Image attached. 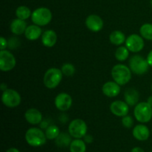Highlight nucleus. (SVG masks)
Listing matches in <instances>:
<instances>
[{
	"label": "nucleus",
	"mask_w": 152,
	"mask_h": 152,
	"mask_svg": "<svg viewBox=\"0 0 152 152\" xmlns=\"http://www.w3.org/2000/svg\"><path fill=\"white\" fill-rule=\"evenodd\" d=\"M151 6H152V0H151Z\"/></svg>",
	"instance_id": "39"
},
{
	"label": "nucleus",
	"mask_w": 152,
	"mask_h": 152,
	"mask_svg": "<svg viewBox=\"0 0 152 152\" xmlns=\"http://www.w3.org/2000/svg\"><path fill=\"white\" fill-rule=\"evenodd\" d=\"M111 112L117 117H123L128 115L129 112V105L124 101L117 100L110 105Z\"/></svg>",
	"instance_id": "12"
},
{
	"label": "nucleus",
	"mask_w": 152,
	"mask_h": 152,
	"mask_svg": "<svg viewBox=\"0 0 152 152\" xmlns=\"http://www.w3.org/2000/svg\"><path fill=\"white\" fill-rule=\"evenodd\" d=\"M16 61L11 52L7 50L0 51V70L3 72H8L16 66Z\"/></svg>",
	"instance_id": "9"
},
{
	"label": "nucleus",
	"mask_w": 152,
	"mask_h": 152,
	"mask_svg": "<svg viewBox=\"0 0 152 152\" xmlns=\"http://www.w3.org/2000/svg\"><path fill=\"white\" fill-rule=\"evenodd\" d=\"M70 151L71 152H86V142L81 139H75L72 140L70 145Z\"/></svg>",
	"instance_id": "23"
},
{
	"label": "nucleus",
	"mask_w": 152,
	"mask_h": 152,
	"mask_svg": "<svg viewBox=\"0 0 152 152\" xmlns=\"http://www.w3.org/2000/svg\"><path fill=\"white\" fill-rule=\"evenodd\" d=\"M45 135L48 140H55L60 134L59 129L56 125H50L45 129Z\"/></svg>",
	"instance_id": "27"
},
{
	"label": "nucleus",
	"mask_w": 152,
	"mask_h": 152,
	"mask_svg": "<svg viewBox=\"0 0 152 152\" xmlns=\"http://www.w3.org/2000/svg\"><path fill=\"white\" fill-rule=\"evenodd\" d=\"M21 96L13 89H7L3 91L1 95V102L6 107L10 108H16L21 103Z\"/></svg>",
	"instance_id": "8"
},
{
	"label": "nucleus",
	"mask_w": 152,
	"mask_h": 152,
	"mask_svg": "<svg viewBox=\"0 0 152 152\" xmlns=\"http://www.w3.org/2000/svg\"><path fill=\"white\" fill-rule=\"evenodd\" d=\"M126 47L129 51L133 53H137L143 49L145 43L143 38L137 34H132L126 40Z\"/></svg>",
	"instance_id": "10"
},
{
	"label": "nucleus",
	"mask_w": 152,
	"mask_h": 152,
	"mask_svg": "<svg viewBox=\"0 0 152 152\" xmlns=\"http://www.w3.org/2000/svg\"><path fill=\"white\" fill-rule=\"evenodd\" d=\"M110 42L115 45H121L126 42V35L123 32L120 31H114L110 34Z\"/></svg>",
	"instance_id": "21"
},
{
	"label": "nucleus",
	"mask_w": 152,
	"mask_h": 152,
	"mask_svg": "<svg viewBox=\"0 0 152 152\" xmlns=\"http://www.w3.org/2000/svg\"><path fill=\"white\" fill-rule=\"evenodd\" d=\"M151 152H152V151H151Z\"/></svg>",
	"instance_id": "42"
},
{
	"label": "nucleus",
	"mask_w": 152,
	"mask_h": 152,
	"mask_svg": "<svg viewBox=\"0 0 152 152\" xmlns=\"http://www.w3.org/2000/svg\"><path fill=\"white\" fill-rule=\"evenodd\" d=\"M140 34L145 39L152 41V24H143L140 28Z\"/></svg>",
	"instance_id": "24"
},
{
	"label": "nucleus",
	"mask_w": 152,
	"mask_h": 152,
	"mask_svg": "<svg viewBox=\"0 0 152 152\" xmlns=\"http://www.w3.org/2000/svg\"><path fill=\"white\" fill-rule=\"evenodd\" d=\"M72 102L73 100L71 95L64 92L59 94L54 100L55 106L61 111H68L72 105Z\"/></svg>",
	"instance_id": "11"
},
{
	"label": "nucleus",
	"mask_w": 152,
	"mask_h": 152,
	"mask_svg": "<svg viewBox=\"0 0 152 152\" xmlns=\"http://www.w3.org/2000/svg\"><path fill=\"white\" fill-rule=\"evenodd\" d=\"M27 28V24L25 20L20 19H15L11 22L10 25V31L15 35H22L25 34Z\"/></svg>",
	"instance_id": "20"
},
{
	"label": "nucleus",
	"mask_w": 152,
	"mask_h": 152,
	"mask_svg": "<svg viewBox=\"0 0 152 152\" xmlns=\"http://www.w3.org/2000/svg\"><path fill=\"white\" fill-rule=\"evenodd\" d=\"M48 126V123H47V122L45 121H42L41 123H40V127H41L42 129H46Z\"/></svg>",
	"instance_id": "34"
},
{
	"label": "nucleus",
	"mask_w": 152,
	"mask_h": 152,
	"mask_svg": "<svg viewBox=\"0 0 152 152\" xmlns=\"http://www.w3.org/2000/svg\"><path fill=\"white\" fill-rule=\"evenodd\" d=\"M102 91L104 95L108 97H115L120 94V86L116 82H107L102 86Z\"/></svg>",
	"instance_id": "14"
},
{
	"label": "nucleus",
	"mask_w": 152,
	"mask_h": 152,
	"mask_svg": "<svg viewBox=\"0 0 152 152\" xmlns=\"http://www.w3.org/2000/svg\"><path fill=\"white\" fill-rule=\"evenodd\" d=\"M147 102L152 107V96H150L147 99Z\"/></svg>",
	"instance_id": "38"
},
{
	"label": "nucleus",
	"mask_w": 152,
	"mask_h": 152,
	"mask_svg": "<svg viewBox=\"0 0 152 152\" xmlns=\"http://www.w3.org/2000/svg\"><path fill=\"white\" fill-rule=\"evenodd\" d=\"M83 138H84V141L86 142V143H91V142H93L94 141L93 136L91 134H86Z\"/></svg>",
	"instance_id": "32"
},
{
	"label": "nucleus",
	"mask_w": 152,
	"mask_h": 152,
	"mask_svg": "<svg viewBox=\"0 0 152 152\" xmlns=\"http://www.w3.org/2000/svg\"><path fill=\"white\" fill-rule=\"evenodd\" d=\"M131 152H144V151L142 148H140V147H134V148H132Z\"/></svg>",
	"instance_id": "35"
},
{
	"label": "nucleus",
	"mask_w": 152,
	"mask_h": 152,
	"mask_svg": "<svg viewBox=\"0 0 152 152\" xmlns=\"http://www.w3.org/2000/svg\"><path fill=\"white\" fill-rule=\"evenodd\" d=\"M31 17L34 25L39 26H45L51 21L52 13L50 9L47 7H39L34 10Z\"/></svg>",
	"instance_id": "5"
},
{
	"label": "nucleus",
	"mask_w": 152,
	"mask_h": 152,
	"mask_svg": "<svg viewBox=\"0 0 152 152\" xmlns=\"http://www.w3.org/2000/svg\"><path fill=\"white\" fill-rule=\"evenodd\" d=\"M25 140L28 145L39 147L44 145L47 140L45 133L38 128H31L25 133Z\"/></svg>",
	"instance_id": "2"
},
{
	"label": "nucleus",
	"mask_w": 152,
	"mask_h": 152,
	"mask_svg": "<svg viewBox=\"0 0 152 152\" xmlns=\"http://www.w3.org/2000/svg\"><path fill=\"white\" fill-rule=\"evenodd\" d=\"M7 85H6V83H1V86H0V88H1V90L3 91H4L7 90Z\"/></svg>",
	"instance_id": "36"
},
{
	"label": "nucleus",
	"mask_w": 152,
	"mask_h": 152,
	"mask_svg": "<svg viewBox=\"0 0 152 152\" xmlns=\"http://www.w3.org/2000/svg\"><path fill=\"white\" fill-rule=\"evenodd\" d=\"M146 59L147 61H148V65H149L151 67H152V50L149 52V53H148Z\"/></svg>",
	"instance_id": "33"
},
{
	"label": "nucleus",
	"mask_w": 152,
	"mask_h": 152,
	"mask_svg": "<svg viewBox=\"0 0 152 152\" xmlns=\"http://www.w3.org/2000/svg\"><path fill=\"white\" fill-rule=\"evenodd\" d=\"M151 134H152V129H151Z\"/></svg>",
	"instance_id": "40"
},
{
	"label": "nucleus",
	"mask_w": 152,
	"mask_h": 152,
	"mask_svg": "<svg viewBox=\"0 0 152 152\" xmlns=\"http://www.w3.org/2000/svg\"><path fill=\"white\" fill-rule=\"evenodd\" d=\"M88 126L84 120L81 119H75L72 120L68 126V133L72 137L81 139L87 134Z\"/></svg>",
	"instance_id": "7"
},
{
	"label": "nucleus",
	"mask_w": 152,
	"mask_h": 152,
	"mask_svg": "<svg viewBox=\"0 0 152 152\" xmlns=\"http://www.w3.org/2000/svg\"><path fill=\"white\" fill-rule=\"evenodd\" d=\"M19 46V41L18 39L12 37L7 41V48L10 49H15Z\"/></svg>",
	"instance_id": "30"
},
{
	"label": "nucleus",
	"mask_w": 152,
	"mask_h": 152,
	"mask_svg": "<svg viewBox=\"0 0 152 152\" xmlns=\"http://www.w3.org/2000/svg\"><path fill=\"white\" fill-rule=\"evenodd\" d=\"M134 115L140 123H148L152 119V107L147 102L137 103L134 110Z\"/></svg>",
	"instance_id": "4"
},
{
	"label": "nucleus",
	"mask_w": 152,
	"mask_h": 152,
	"mask_svg": "<svg viewBox=\"0 0 152 152\" xmlns=\"http://www.w3.org/2000/svg\"><path fill=\"white\" fill-rule=\"evenodd\" d=\"M71 136L68 133H60L59 136L55 139L56 145L61 148L70 146L71 143Z\"/></svg>",
	"instance_id": "22"
},
{
	"label": "nucleus",
	"mask_w": 152,
	"mask_h": 152,
	"mask_svg": "<svg viewBox=\"0 0 152 152\" xmlns=\"http://www.w3.org/2000/svg\"><path fill=\"white\" fill-rule=\"evenodd\" d=\"M129 56V50L125 46H120L117 48L115 52V58L120 62L126 60Z\"/></svg>",
	"instance_id": "26"
},
{
	"label": "nucleus",
	"mask_w": 152,
	"mask_h": 152,
	"mask_svg": "<svg viewBox=\"0 0 152 152\" xmlns=\"http://www.w3.org/2000/svg\"><path fill=\"white\" fill-rule=\"evenodd\" d=\"M57 41V35L53 30L45 31L42 35V42L43 45L47 48H52Z\"/></svg>",
	"instance_id": "17"
},
{
	"label": "nucleus",
	"mask_w": 152,
	"mask_h": 152,
	"mask_svg": "<svg viewBox=\"0 0 152 152\" xmlns=\"http://www.w3.org/2000/svg\"><path fill=\"white\" fill-rule=\"evenodd\" d=\"M151 90H152V85H151Z\"/></svg>",
	"instance_id": "41"
},
{
	"label": "nucleus",
	"mask_w": 152,
	"mask_h": 152,
	"mask_svg": "<svg viewBox=\"0 0 152 152\" xmlns=\"http://www.w3.org/2000/svg\"><path fill=\"white\" fill-rule=\"evenodd\" d=\"M62 74L61 69L57 68H49L45 72L43 78L45 86L49 89H53L57 87L62 79Z\"/></svg>",
	"instance_id": "3"
},
{
	"label": "nucleus",
	"mask_w": 152,
	"mask_h": 152,
	"mask_svg": "<svg viewBox=\"0 0 152 152\" xmlns=\"http://www.w3.org/2000/svg\"><path fill=\"white\" fill-rule=\"evenodd\" d=\"M111 77L114 81L120 86H125L132 79V71L126 65L118 64L114 65L111 69Z\"/></svg>",
	"instance_id": "1"
},
{
	"label": "nucleus",
	"mask_w": 152,
	"mask_h": 152,
	"mask_svg": "<svg viewBox=\"0 0 152 152\" xmlns=\"http://www.w3.org/2000/svg\"><path fill=\"white\" fill-rule=\"evenodd\" d=\"M42 31L40 26L37 25H31L27 27L26 30L25 31V36L27 39L30 41H34L37 40L42 37Z\"/></svg>",
	"instance_id": "18"
},
{
	"label": "nucleus",
	"mask_w": 152,
	"mask_h": 152,
	"mask_svg": "<svg viewBox=\"0 0 152 152\" xmlns=\"http://www.w3.org/2000/svg\"><path fill=\"white\" fill-rule=\"evenodd\" d=\"M122 124L126 129H130L134 125V120L131 116H125L122 119Z\"/></svg>",
	"instance_id": "29"
},
{
	"label": "nucleus",
	"mask_w": 152,
	"mask_h": 152,
	"mask_svg": "<svg viewBox=\"0 0 152 152\" xmlns=\"http://www.w3.org/2000/svg\"><path fill=\"white\" fill-rule=\"evenodd\" d=\"M0 43H1V46H0V49L1 50H6V48H7V41L6 39L4 37H1L0 38Z\"/></svg>",
	"instance_id": "31"
},
{
	"label": "nucleus",
	"mask_w": 152,
	"mask_h": 152,
	"mask_svg": "<svg viewBox=\"0 0 152 152\" xmlns=\"http://www.w3.org/2000/svg\"><path fill=\"white\" fill-rule=\"evenodd\" d=\"M149 66L147 59L140 55H134L129 60V68L132 72L137 75H142L148 72Z\"/></svg>",
	"instance_id": "6"
},
{
	"label": "nucleus",
	"mask_w": 152,
	"mask_h": 152,
	"mask_svg": "<svg viewBox=\"0 0 152 152\" xmlns=\"http://www.w3.org/2000/svg\"><path fill=\"white\" fill-rule=\"evenodd\" d=\"M25 118L28 123L36 126L42 121V114L38 109L29 108L25 111Z\"/></svg>",
	"instance_id": "15"
},
{
	"label": "nucleus",
	"mask_w": 152,
	"mask_h": 152,
	"mask_svg": "<svg viewBox=\"0 0 152 152\" xmlns=\"http://www.w3.org/2000/svg\"><path fill=\"white\" fill-rule=\"evenodd\" d=\"M61 71H62L63 75H65L66 77H72L74 74V73H75L76 69L75 67L72 64L65 63L62 66Z\"/></svg>",
	"instance_id": "28"
},
{
	"label": "nucleus",
	"mask_w": 152,
	"mask_h": 152,
	"mask_svg": "<svg viewBox=\"0 0 152 152\" xmlns=\"http://www.w3.org/2000/svg\"><path fill=\"white\" fill-rule=\"evenodd\" d=\"M31 11L30 10L29 7L27 6H19L16 8V16L18 19H22V20H25L28 19L30 16H31Z\"/></svg>",
	"instance_id": "25"
},
{
	"label": "nucleus",
	"mask_w": 152,
	"mask_h": 152,
	"mask_svg": "<svg viewBox=\"0 0 152 152\" xmlns=\"http://www.w3.org/2000/svg\"><path fill=\"white\" fill-rule=\"evenodd\" d=\"M133 136L139 141H145L149 138L150 131L146 126L142 124L137 125L133 129Z\"/></svg>",
	"instance_id": "16"
},
{
	"label": "nucleus",
	"mask_w": 152,
	"mask_h": 152,
	"mask_svg": "<svg viewBox=\"0 0 152 152\" xmlns=\"http://www.w3.org/2000/svg\"><path fill=\"white\" fill-rule=\"evenodd\" d=\"M124 98L125 102H126L129 106H134V105H136L137 104L138 101H139V92H138L136 89L133 88H128L127 90L125 91Z\"/></svg>",
	"instance_id": "19"
},
{
	"label": "nucleus",
	"mask_w": 152,
	"mask_h": 152,
	"mask_svg": "<svg viewBox=\"0 0 152 152\" xmlns=\"http://www.w3.org/2000/svg\"><path fill=\"white\" fill-rule=\"evenodd\" d=\"M86 25L90 31L99 32L103 28V20L98 15H89L86 19Z\"/></svg>",
	"instance_id": "13"
},
{
	"label": "nucleus",
	"mask_w": 152,
	"mask_h": 152,
	"mask_svg": "<svg viewBox=\"0 0 152 152\" xmlns=\"http://www.w3.org/2000/svg\"><path fill=\"white\" fill-rule=\"evenodd\" d=\"M6 152H20V151H19V150L16 148H9L8 150H7V151Z\"/></svg>",
	"instance_id": "37"
}]
</instances>
